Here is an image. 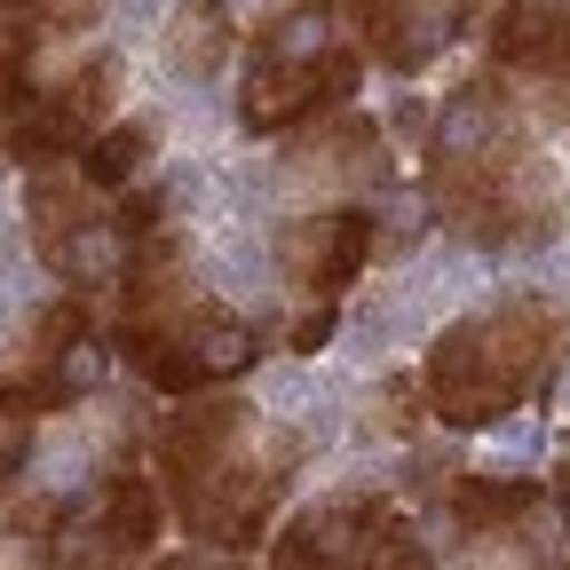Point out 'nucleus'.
<instances>
[{"label": "nucleus", "instance_id": "nucleus-7", "mask_svg": "<svg viewBox=\"0 0 570 570\" xmlns=\"http://www.w3.org/2000/svg\"><path fill=\"white\" fill-rule=\"evenodd\" d=\"M373 246H381V230H373V214H365V206L302 214V223H285V238H277L285 269H294L317 302H341L348 285H356V269L373 262Z\"/></svg>", "mask_w": 570, "mask_h": 570}, {"label": "nucleus", "instance_id": "nucleus-6", "mask_svg": "<svg viewBox=\"0 0 570 570\" xmlns=\"http://www.w3.org/2000/svg\"><path fill=\"white\" fill-rule=\"evenodd\" d=\"M246 444V404L238 396H183V412L159 420V483H167V508H183V499L206 483V475H223Z\"/></svg>", "mask_w": 570, "mask_h": 570}, {"label": "nucleus", "instance_id": "nucleus-13", "mask_svg": "<svg viewBox=\"0 0 570 570\" xmlns=\"http://www.w3.org/2000/svg\"><path fill=\"white\" fill-rule=\"evenodd\" d=\"M341 24V9L333 0H302V9H285V17H269L262 32H254V63H317V56H333L348 32H333Z\"/></svg>", "mask_w": 570, "mask_h": 570}, {"label": "nucleus", "instance_id": "nucleus-22", "mask_svg": "<svg viewBox=\"0 0 570 570\" xmlns=\"http://www.w3.org/2000/svg\"><path fill=\"white\" fill-rule=\"evenodd\" d=\"M348 570H365V562H348Z\"/></svg>", "mask_w": 570, "mask_h": 570}, {"label": "nucleus", "instance_id": "nucleus-2", "mask_svg": "<svg viewBox=\"0 0 570 570\" xmlns=\"http://www.w3.org/2000/svg\"><path fill=\"white\" fill-rule=\"evenodd\" d=\"M428 183H436V206L444 223L468 238V246H531L554 230V175L547 159L523 142V127L508 142H491L475 159H428Z\"/></svg>", "mask_w": 570, "mask_h": 570}, {"label": "nucleus", "instance_id": "nucleus-1", "mask_svg": "<svg viewBox=\"0 0 570 570\" xmlns=\"http://www.w3.org/2000/svg\"><path fill=\"white\" fill-rule=\"evenodd\" d=\"M547 356H554V309L547 302H499L483 317H460L428 348V404L452 428H499L531 389H547Z\"/></svg>", "mask_w": 570, "mask_h": 570}, {"label": "nucleus", "instance_id": "nucleus-16", "mask_svg": "<svg viewBox=\"0 0 570 570\" xmlns=\"http://www.w3.org/2000/svg\"><path fill=\"white\" fill-rule=\"evenodd\" d=\"M531 508H539V483L531 475H460V491H452V515L468 531H499V523H515Z\"/></svg>", "mask_w": 570, "mask_h": 570}, {"label": "nucleus", "instance_id": "nucleus-17", "mask_svg": "<svg viewBox=\"0 0 570 570\" xmlns=\"http://www.w3.org/2000/svg\"><path fill=\"white\" fill-rule=\"evenodd\" d=\"M80 341H96L88 302H48V309L32 317V365H56V356H71Z\"/></svg>", "mask_w": 570, "mask_h": 570}, {"label": "nucleus", "instance_id": "nucleus-15", "mask_svg": "<svg viewBox=\"0 0 570 570\" xmlns=\"http://www.w3.org/2000/svg\"><path fill=\"white\" fill-rule=\"evenodd\" d=\"M96 515L111 523V539H119L127 554H151V547H159V483L135 475V468H119V475L96 491Z\"/></svg>", "mask_w": 570, "mask_h": 570}, {"label": "nucleus", "instance_id": "nucleus-9", "mask_svg": "<svg viewBox=\"0 0 570 570\" xmlns=\"http://www.w3.org/2000/svg\"><path fill=\"white\" fill-rule=\"evenodd\" d=\"M24 223H32V246L48 269H63V254L96 230V190L80 183L71 159H48V167H24Z\"/></svg>", "mask_w": 570, "mask_h": 570}, {"label": "nucleus", "instance_id": "nucleus-20", "mask_svg": "<svg viewBox=\"0 0 570 570\" xmlns=\"http://www.w3.org/2000/svg\"><path fill=\"white\" fill-rule=\"evenodd\" d=\"M554 508H562V515H570V460H562V468H554Z\"/></svg>", "mask_w": 570, "mask_h": 570}, {"label": "nucleus", "instance_id": "nucleus-5", "mask_svg": "<svg viewBox=\"0 0 570 570\" xmlns=\"http://www.w3.org/2000/svg\"><path fill=\"white\" fill-rule=\"evenodd\" d=\"M396 523V508L381 491H333L317 508L285 515V531L269 539V570H348L365 562V547Z\"/></svg>", "mask_w": 570, "mask_h": 570}, {"label": "nucleus", "instance_id": "nucleus-4", "mask_svg": "<svg viewBox=\"0 0 570 570\" xmlns=\"http://www.w3.org/2000/svg\"><path fill=\"white\" fill-rule=\"evenodd\" d=\"M356 71H365V56L348 40L317 63H254L246 96H238V119H246V135H294L317 111H333L341 96H356Z\"/></svg>", "mask_w": 570, "mask_h": 570}, {"label": "nucleus", "instance_id": "nucleus-8", "mask_svg": "<svg viewBox=\"0 0 570 570\" xmlns=\"http://www.w3.org/2000/svg\"><path fill=\"white\" fill-rule=\"evenodd\" d=\"M348 24L365 32V48L389 63V71H428V56H436L460 17H452V0H348Z\"/></svg>", "mask_w": 570, "mask_h": 570}, {"label": "nucleus", "instance_id": "nucleus-14", "mask_svg": "<svg viewBox=\"0 0 570 570\" xmlns=\"http://www.w3.org/2000/svg\"><path fill=\"white\" fill-rule=\"evenodd\" d=\"M151 151H159V119H111V127H104V135H96L71 167H80V183H88V190H127V183L142 175V159H151Z\"/></svg>", "mask_w": 570, "mask_h": 570}, {"label": "nucleus", "instance_id": "nucleus-19", "mask_svg": "<svg viewBox=\"0 0 570 570\" xmlns=\"http://www.w3.org/2000/svg\"><path fill=\"white\" fill-rule=\"evenodd\" d=\"M24 460H32V420L0 404V483H9V475H17Z\"/></svg>", "mask_w": 570, "mask_h": 570}, {"label": "nucleus", "instance_id": "nucleus-10", "mask_svg": "<svg viewBox=\"0 0 570 570\" xmlns=\"http://www.w3.org/2000/svg\"><path fill=\"white\" fill-rule=\"evenodd\" d=\"M508 135H515V96L483 71V80H468V88L444 96L428 159H475V151H491V142H508Z\"/></svg>", "mask_w": 570, "mask_h": 570}, {"label": "nucleus", "instance_id": "nucleus-18", "mask_svg": "<svg viewBox=\"0 0 570 570\" xmlns=\"http://www.w3.org/2000/svg\"><path fill=\"white\" fill-rule=\"evenodd\" d=\"M333 325H341V302H309L294 325H285V356H317L333 341Z\"/></svg>", "mask_w": 570, "mask_h": 570}, {"label": "nucleus", "instance_id": "nucleus-11", "mask_svg": "<svg viewBox=\"0 0 570 570\" xmlns=\"http://www.w3.org/2000/svg\"><path fill=\"white\" fill-rule=\"evenodd\" d=\"M238 48V17L223 0H175L167 17V63L183 80H223V56Z\"/></svg>", "mask_w": 570, "mask_h": 570}, {"label": "nucleus", "instance_id": "nucleus-12", "mask_svg": "<svg viewBox=\"0 0 570 570\" xmlns=\"http://www.w3.org/2000/svg\"><path fill=\"white\" fill-rule=\"evenodd\" d=\"M135 554L111 539V523L96 515V499H71V508L48 523V554L40 570H127Z\"/></svg>", "mask_w": 570, "mask_h": 570}, {"label": "nucleus", "instance_id": "nucleus-21", "mask_svg": "<svg viewBox=\"0 0 570 570\" xmlns=\"http://www.w3.org/2000/svg\"><path fill=\"white\" fill-rule=\"evenodd\" d=\"M452 9H460V24H468V17H475V9H491V0H452Z\"/></svg>", "mask_w": 570, "mask_h": 570}, {"label": "nucleus", "instance_id": "nucleus-3", "mask_svg": "<svg viewBox=\"0 0 570 570\" xmlns=\"http://www.w3.org/2000/svg\"><path fill=\"white\" fill-rule=\"evenodd\" d=\"M111 96H119V56H96V63H80L71 80H56V88H32L24 96V119H17V159L24 167H48V159H80L88 142L104 135V119H111Z\"/></svg>", "mask_w": 570, "mask_h": 570}]
</instances>
